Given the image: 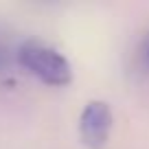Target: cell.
Returning a JSON list of instances; mask_svg holds the SVG:
<instances>
[{
    "instance_id": "6da1fadb",
    "label": "cell",
    "mask_w": 149,
    "mask_h": 149,
    "mask_svg": "<svg viewBox=\"0 0 149 149\" xmlns=\"http://www.w3.org/2000/svg\"><path fill=\"white\" fill-rule=\"evenodd\" d=\"M18 61L24 70L35 74L42 84L68 86L72 81V66L68 57L57 48L37 40H26L18 48Z\"/></svg>"
},
{
    "instance_id": "7a4b0ae2",
    "label": "cell",
    "mask_w": 149,
    "mask_h": 149,
    "mask_svg": "<svg viewBox=\"0 0 149 149\" xmlns=\"http://www.w3.org/2000/svg\"><path fill=\"white\" fill-rule=\"evenodd\" d=\"M112 110L105 101H88L79 116V138L88 149H103L112 134Z\"/></svg>"
},
{
    "instance_id": "3957f363",
    "label": "cell",
    "mask_w": 149,
    "mask_h": 149,
    "mask_svg": "<svg viewBox=\"0 0 149 149\" xmlns=\"http://www.w3.org/2000/svg\"><path fill=\"white\" fill-rule=\"evenodd\" d=\"M5 66V53H2V48H0V68Z\"/></svg>"
}]
</instances>
